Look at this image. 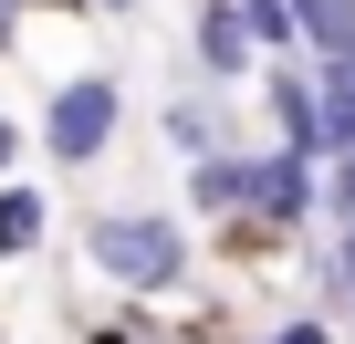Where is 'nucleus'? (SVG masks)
<instances>
[{"label": "nucleus", "instance_id": "obj_1", "mask_svg": "<svg viewBox=\"0 0 355 344\" xmlns=\"http://www.w3.org/2000/svg\"><path fill=\"white\" fill-rule=\"evenodd\" d=\"M84 251H94V271H115L125 292H167L178 271H189V240H178V219H136V209L94 219V230H84Z\"/></svg>", "mask_w": 355, "mask_h": 344}, {"label": "nucleus", "instance_id": "obj_2", "mask_svg": "<svg viewBox=\"0 0 355 344\" xmlns=\"http://www.w3.org/2000/svg\"><path fill=\"white\" fill-rule=\"evenodd\" d=\"M105 136H115V84H105V73H73V84L42 105V146H53L63 167H84V156H105Z\"/></svg>", "mask_w": 355, "mask_h": 344}, {"label": "nucleus", "instance_id": "obj_3", "mask_svg": "<svg viewBox=\"0 0 355 344\" xmlns=\"http://www.w3.org/2000/svg\"><path fill=\"white\" fill-rule=\"evenodd\" d=\"M251 209H261V219H303V209H313V146H272V156H261Z\"/></svg>", "mask_w": 355, "mask_h": 344}, {"label": "nucleus", "instance_id": "obj_4", "mask_svg": "<svg viewBox=\"0 0 355 344\" xmlns=\"http://www.w3.org/2000/svg\"><path fill=\"white\" fill-rule=\"evenodd\" d=\"M251 21H241V0H209V11H199V63L209 73H251Z\"/></svg>", "mask_w": 355, "mask_h": 344}, {"label": "nucleus", "instance_id": "obj_5", "mask_svg": "<svg viewBox=\"0 0 355 344\" xmlns=\"http://www.w3.org/2000/svg\"><path fill=\"white\" fill-rule=\"evenodd\" d=\"M251 188H261V156H199V178H189L199 209H241Z\"/></svg>", "mask_w": 355, "mask_h": 344}, {"label": "nucleus", "instance_id": "obj_6", "mask_svg": "<svg viewBox=\"0 0 355 344\" xmlns=\"http://www.w3.org/2000/svg\"><path fill=\"white\" fill-rule=\"evenodd\" d=\"M293 21H303V42H313L324 63L355 53V0H293Z\"/></svg>", "mask_w": 355, "mask_h": 344}, {"label": "nucleus", "instance_id": "obj_7", "mask_svg": "<svg viewBox=\"0 0 355 344\" xmlns=\"http://www.w3.org/2000/svg\"><path fill=\"white\" fill-rule=\"evenodd\" d=\"M42 240V199L32 188H0V251H32Z\"/></svg>", "mask_w": 355, "mask_h": 344}, {"label": "nucleus", "instance_id": "obj_8", "mask_svg": "<svg viewBox=\"0 0 355 344\" xmlns=\"http://www.w3.org/2000/svg\"><path fill=\"white\" fill-rule=\"evenodd\" d=\"M241 21H251V42H261V53L303 42V21H293V0H241Z\"/></svg>", "mask_w": 355, "mask_h": 344}, {"label": "nucleus", "instance_id": "obj_9", "mask_svg": "<svg viewBox=\"0 0 355 344\" xmlns=\"http://www.w3.org/2000/svg\"><path fill=\"white\" fill-rule=\"evenodd\" d=\"M167 136L189 146V156H209V115H199V105H178V115H167Z\"/></svg>", "mask_w": 355, "mask_h": 344}, {"label": "nucleus", "instance_id": "obj_10", "mask_svg": "<svg viewBox=\"0 0 355 344\" xmlns=\"http://www.w3.org/2000/svg\"><path fill=\"white\" fill-rule=\"evenodd\" d=\"M334 209H345V230H355V156H334V188H324Z\"/></svg>", "mask_w": 355, "mask_h": 344}, {"label": "nucleus", "instance_id": "obj_11", "mask_svg": "<svg viewBox=\"0 0 355 344\" xmlns=\"http://www.w3.org/2000/svg\"><path fill=\"white\" fill-rule=\"evenodd\" d=\"M272 344H334V334H324V323H282Z\"/></svg>", "mask_w": 355, "mask_h": 344}, {"label": "nucleus", "instance_id": "obj_12", "mask_svg": "<svg viewBox=\"0 0 355 344\" xmlns=\"http://www.w3.org/2000/svg\"><path fill=\"white\" fill-rule=\"evenodd\" d=\"M324 84H334V94H355V53H345V63H324Z\"/></svg>", "mask_w": 355, "mask_h": 344}, {"label": "nucleus", "instance_id": "obj_13", "mask_svg": "<svg viewBox=\"0 0 355 344\" xmlns=\"http://www.w3.org/2000/svg\"><path fill=\"white\" fill-rule=\"evenodd\" d=\"M11 146H21V136H11V115H0V167H11Z\"/></svg>", "mask_w": 355, "mask_h": 344}, {"label": "nucleus", "instance_id": "obj_14", "mask_svg": "<svg viewBox=\"0 0 355 344\" xmlns=\"http://www.w3.org/2000/svg\"><path fill=\"white\" fill-rule=\"evenodd\" d=\"M345 282H355V230H345Z\"/></svg>", "mask_w": 355, "mask_h": 344}, {"label": "nucleus", "instance_id": "obj_15", "mask_svg": "<svg viewBox=\"0 0 355 344\" xmlns=\"http://www.w3.org/2000/svg\"><path fill=\"white\" fill-rule=\"evenodd\" d=\"M94 11H136V0H94Z\"/></svg>", "mask_w": 355, "mask_h": 344}]
</instances>
